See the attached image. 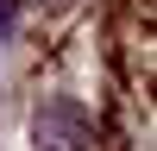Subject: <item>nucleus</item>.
Returning a JSON list of instances; mask_svg holds the SVG:
<instances>
[{
    "mask_svg": "<svg viewBox=\"0 0 157 151\" xmlns=\"http://www.w3.org/2000/svg\"><path fill=\"white\" fill-rule=\"evenodd\" d=\"M32 145L38 151H94V120L75 101H44L32 113Z\"/></svg>",
    "mask_w": 157,
    "mask_h": 151,
    "instance_id": "nucleus-1",
    "label": "nucleus"
},
{
    "mask_svg": "<svg viewBox=\"0 0 157 151\" xmlns=\"http://www.w3.org/2000/svg\"><path fill=\"white\" fill-rule=\"evenodd\" d=\"M13 19H19V13H13V0H0V38H13Z\"/></svg>",
    "mask_w": 157,
    "mask_h": 151,
    "instance_id": "nucleus-2",
    "label": "nucleus"
}]
</instances>
